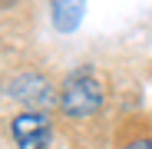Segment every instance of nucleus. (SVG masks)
Here are the masks:
<instances>
[{
    "mask_svg": "<svg viewBox=\"0 0 152 149\" xmlns=\"http://www.w3.org/2000/svg\"><path fill=\"white\" fill-rule=\"evenodd\" d=\"M122 149H152V139H136V142L122 146Z\"/></svg>",
    "mask_w": 152,
    "mask_h": 149,
    "instance_id": "39448f33",
    "label": "nucleus"
},
{
    "mask_svg": "<svg viewBox=\"0 0 152 149\" xmlns=\"http://www.w3.org/2000/svg\"><path fill=\"white\" fill-rule=\"evenodd\" d=\"M10 133L20 149H46L50 136H53V123L43 109H23L20 116H13Z\"/></svg>",
    "mask_w": 152,
    "mask_h": 149,
    "instance_id": "7ed1b4c3",
    "label": "nucleus"
},
{
    "mask_svg": "<svg viewBox=\"0 0 152 149\" xmlns=\"http://www.w3.org/2000/svg\"><path fill=\"white\" fill-rule=\"evenodd\" d=\"M7 96L10 99H20L27 109H43V106H50V103L60 99V93H53V86H50V80L40 76V73H33V70L13 76L7 83Z\"/></svg>",
    "mask_w": 152,
    "mask_h": 149,
    "instance_id": "f03ea898",
    "label": "nucleus"
},
{
    "mask_svg": "<svg viewBox=\"0 0 152 149\" xmlns=\"http://www.w3.org/2000/svg\"><path fill=\"white\" fill-rule=\"evenodd\" d=\"M86 0H53V27L60 33H73L83 20Z\"/></svg>",
    "mask_w": 152,
    "mask_h": 149,
    "instance_id": "20e7f679",
    "label": "nucleus"
},
{
    "mask_svg": "<svg viewBox=\"0 0 152 149\" xmlns=\"http://www.w3.org/2000/svg\"><path fill=\"white\" fill-rule=\"evenodd\" d=\"M56 103H60L63 116L86 119V116L99 113V106H103V86H99V80L93 76V73H76V76H69L63 83Z\"/></svg>",
    "mask_w": 152,
    "mask_h": 149,
    "instance_id": "f257e3e1",
    "label": "nucleus"
}]
</instances>
